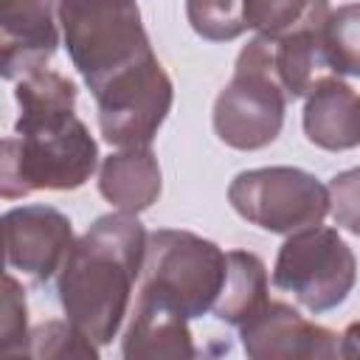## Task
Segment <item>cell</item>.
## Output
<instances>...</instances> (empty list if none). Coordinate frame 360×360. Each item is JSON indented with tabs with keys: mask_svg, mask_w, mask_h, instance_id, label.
I'll return each mask as SVG.
<instances>
[{
	"mask_svg": "<svg viewBox=\"0 0 360 360\" xmlns=\"http://www.w3.org/2000/svg\"><path fill=\"white\" fill-rule=\"evenodd\" d=\"M304 135L326 152H346L360 143V93L340 76H321L304 104Z\"/></svg>",
	"mask_w": 360,
	"mask_h": 360,
	"instance_id": "14",
	"label": "cell"
},
{
	"mask_svg": "<svg viewBox=\"0 0 360 360\" xmlns=\"http://www.w3.org/2000/svg\"><path fill=\"white\" fill-rule=\"evenodd\" d=\"M3 233L8 267L31 276L37 284L59 273L76 245L70 219L51 205H20L6 211Z\"/></svg>",
	"mask_w": 360,
	"mask_h": 360,
	"instance_id": "10",
	"label": "cell"
},
{
	"mask_svg": "<svg viewBox=\"0 0 360 360\" xmlns=\"http://www.w3.org/2000/svg\"><path fill=\"white\" fill-rule=\"evenodd\" d=\"M191 28L211 42H228L250 31L245 20V3H186Z\"/></svg>",
	"mask_w": 360,
	"mask_h": 360,
	"instance_id": "19",
	"label": "cell"
},
{
	"mask_svg": "<svg viewBox=\"0 0 360 360\" xmlns=\"http://www.w3.org/2000/svg\"><path fill=\"white\" fill-rule=\"evenodd\" d=\"M284 112L287 93L273 76L270 42L256 34L239 51L233 76L214 101V132L231 149H264L278 138Z\"/></svg>",
	"mask_w": 360,
	"mask_h": 360,
	"instance_id": "5",
	"label": "cell"
},
{
	"mask_svg": "<svg viewBox=\"0 0 360 360\" xmlns=\"http://www.w3.org/2000/svg\"><path fill=\"white\" fill-rule=\"evenodd\" d=\"M225 346H200L188 329V321L169 304L141 295L121 340V360H217Z\"/></svg>",
	"mask_w": 360,
	"mask_h": 360,
	"instance_id": "11",
	"label": "cell"
},
{
	"mask_svg": "<svg viewBox=\"0 0 360 360\" xmlns=\"http://www.w3.org/2000/svg\"><path fill=\"white\" fill-rule=\"evenodd\" d=\"M56 6L42 0L8 3L0 8V73L8 82L48 68L59 48Z\"/></svg>",
	"mask_w": 360,
	"mask_h": 360,
	"instance_id": "12",
	"label": "cell"
},
{
	"mask_svg": "<svg viewBox=\"0 0 360 360\" xmlns=\"http://www.w3.org/2000/svg\"><path fill=\"white\" fill-rule=\"evenodd\" d=\"M248 360H343L340 335L307 321L284 301H267L239 326Z\"/></svg>",
	"mask_w": 360,
	"mask_h": 360,
	"instance_id": "9",
	"label": "cell"
},
{
	"mask_svg": "<svg viewBox=\"0 0 360 360\" xmlns=\"http://www.w3.org/2000/svg\"><path fill=\"white\" fill-rule=\"evenodd\" d=\"M326 188H329V211L335 225L360 236V166L338 172Z\"/></svg>",
	"mask_w": 360,
	"mask_h": 360,
	"instance_id": "20",
	"label": "cell"
},
{
	"mask_svg": "<svg viewBox=\"0 0 360 360\" xmlns=\"http://www.w3.org/2000/svg\"><path fill=\"white\" fill-rule=\"evenodd\" d=\"M31 332H28V315H25V292L20 281L8 273L3 281V318H0V346H28Z\"/></svg>",
	"mask_w": 360,
	"mask_h": 360,
	"instance_id": "21",
	"label": "cell"
},
{
	"mask_svg": "<svg viewBox=\"0 0 360 360\" xmlns=\"http://www.w3.org/2000/svg\"><path fill=\"white\" fill-rule=\"evenodd\" d=\"M323 68L335 76L360 79V3L329 8L321 25Z\"/></svg>",
	"mask_w": 360,
	"mask_h": 360,
	"instance_id": "17",
	"label": "cell"
},
{
	"mask_svg": "<svg viewBox=\"0 0 360 360\" xmlns=\"http://www.w3.org/2000/svg\"><path fill=\"white\" fill-rule=\"evenodd\" d=\"M3 360H31V343H28V346L3 349Z\"/></svg>",
	"mask_w": 360,
	"mask_h": 360,
	"instance_id": "23",
	"label": "cell"
},
{
	"mask_svg": "<svg viewBox=\"0 0 360 360\" xmlns=\"http://www.w3.org/2000/svg\"><path fill=\"white\" fill-rule=\"evenodd\" d=\"M354 281V250L326 225L290 233L273 264V284L315 315L338 309L349 298Z\"/></svg>",
	"mask_w": 360,
	"mask_h": 360,
	"instance_id": "6",
	"label": "cell"
},
{
	"mask_svg": "<svg viewBox=\"0 0 360 360\" xmlns=\"http://www.w3.org/2000/svg\"><path fill=\"white\" fill-rule=\"evenodd\" d=\"M233 211L270 233L315 228L329 214V188L295 166H262L239 172L228 186Z\"/></svg>",
	"mask_w": 360,
	"mask_h": 360,
	"instance_id": "7",
	"label": "cell"
},
{
	"mask_svg": "<svg viewBox=\"0 0 360 360\" xmlns=\"http://www.w3.org/2000/svg\"><path fill=\"white\" fill-rule=\"evenodd\" d=\"M56 17L70 62L90 93H98L112 76L155 53L135 3L65 0L56 6Z\"/></svg>",
	"mask_w": 360,
	"mask_h": 360,
	"instance_id": "4",
	"label": "cell"
},
{
	"mask_svg": "<svg viewBox=\"0 0 360 360\" xmlns=\"http://www.w3.org/2000/svg\"><path fill=\"white\" fill-rule=\"evenodd\" d=\"M146 231L132 214L98 217L68 253L56 292L65 318L98 346L112 343L143 273Z\"/></svg>",
	"mask_w": 360,
	"mask_h": 360,
	"instance_id": "2",
	"label": "cell"
},
{
	"mask_svg": "<svg viewBox=\"0 0 360 360\" xmlns=\"http://www.w3.org/2000/svg\"><path fill=\"white\" fill-rule=\"evenodd\" d=\"M340 352H343V360H360V321H354L343 329Z\"/></svg>",
	"mask_w": 360,
	"mask_h": 360,
	"instance_id": "22",
	"label": "cell"
},
{
	"mask_svg": "<svg viewBox=\"0 0 360 360\" xmlns=\"http://www.w3.org/2000/svg\"><path fill=\"white\" fill-rule=\"evenodd\" d=\"M228 278V250L191 231L158 228L146 236L141 295H152L186 321L214 312Z\"/></svg>",
	"mask_w": 360,
	"mask_h": 360,
	"instance_id": "3",
	"label": "cell"
},
{
	"mask_svg": "<svg viewBox=\"0 0 360 360\" xmlns=\"http://www.w3.org/2000/svg\"><path fill=\"white\" fill-rule=\"evenodd\" d=\"M329 3L315 0L307 6V14L290 25L287 31L267 37L270 42V65L273 76L287 93V98H304L309 96L312 84L321 79L315 76L323 68V53H321V25L329 14ZM264 37V34H262Z\"/></svg>",
	"mask_w": 360,
	"mask_h": 360,
	"instance_id": "13",
	"label": "cell"
},
{
	"mask_svg": "<svg viewBox=\"0 0 360 360\" xmlns=\"http://www.w3.org/2000/svg\"><path fill=\"white\" fill-rule=\"evenodd\" d=\"M267 270L264 262L250 250H228L225 290L214 307V318L231 326L248 323L267 307Z\"/></svg>",
	"mask_w": 360,
	"mask_h": 360,
	"instance_id": "16",
	"label": "cell"
},
{
	"mask_svg": "<svg viewBox=\"0 0 360 360\" xmlns=\"http://www.w3.org/2000/svg\"><path fill=\"white\" fill-rule=\"evenodd\" d=\"M20 115L14 135L3 141L0 194L6 200L31 191H73L98 166V143L76 118V84L53 68L22 76L14 87Z\"/></svg>",
	"mask_w": 360,
	"mask_h": 360,
	"instance_id": "1",
	"label": "cell"
},
{
	"mask_svg": "<svg viewBox=\"0 0 360 360\" xmlns=\"http://www.w3.org/2000/svg\"><path fill=\"white\" fill-rule=\"evenodd\" d=\"M96 346L70 321H45L31 329V360H98Z\"/></svg>",
	"mask_w": 360,
	"mask_h": 360,
	"instance_id": "18",
	"label": "cell"
},
{
	"mask_svg": "<svg viewBox=\"0 0 360 360\" xmlns=\"http://www.w3.org/2000/svg\"><path fill=\"white\" fill-rule=\"evenodd\" d=\"M93 96L101 138L118 149H138L149 146L166 121L174 101V84L152 53L112 76Z\"/></svg>",
	"mask_w": 360,
	"mask_h": 360,
	"instance_id": "8",
	"label": "cell"
},
{
	"mask_svg": "<svg viewBox=\"0 0 360 360\" xmlns=\"http://www.w3.org/2000/svg\"><path fill=\"white\" fill-rule=\"evenodd\" d=\"M160 163L149 146L118 149L98 166V191L121 214L138 217L160 197Z\"/></svg>",
	"mask_w": 360,
	"mask_h": 360,
	"instance_id": "15",
	"label": "cell"
}]
</instances>
